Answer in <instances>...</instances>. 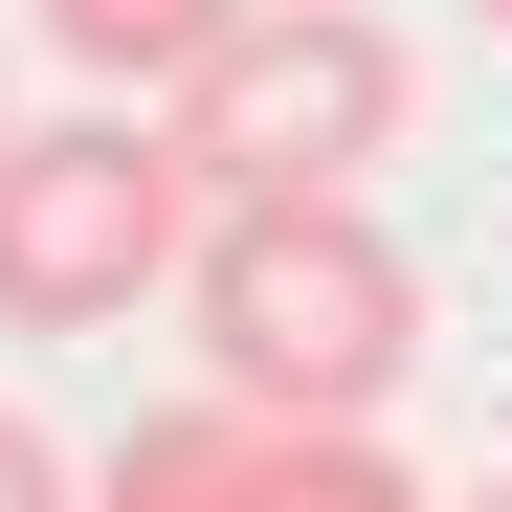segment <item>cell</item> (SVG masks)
Segmentation results:
<instances>
[{
  "label": "cell",
  "mask_w": 512,
  "mask_h": 512,
  "mask_svg": "<svg viewBox=\"0 0 512 512\" xmlns=\"http://www.w3.org/2000/svg\"><path fill=\"white\" fill-rule=\"evenodd\" d=\"M201 156H179V112H45L23 156H0V334H112V312H156L201 268Z\"/></svg>",
  "instance_id": "obj_2"
},
{
  "label": "cell",
  "mask_w": 512,
  "mask_h": 512,
  "mask_svg": "<svg viewBox=\"0 0 512 512\" xmlns=\"http://www.w3.org/2000/svg\"><path fill=\"white\" fill-rule=\"evenodd\" d=\"M446 512H512V490H446Z\"/></svg>",
  "instance_id": "obj_7"
},
{
  "label": "cell",
  "mask_w": 512,
  "mask_h": 512,
  "mask_svg": "<svg viewBox=\"0 0 512 512\" xmlns=\"http://www.w3.org/2000/svg\"><path fill=\"white\" fill-rule=\"evenodd\" d=\"M468 23H512V0H468Z\"/></svg>",
  "instance_id": "obj_8"
},
{
  "label": "cell",
  "mask_w": 512,
  "mask_h": 512,
  "mask_svg": "<svg viewBox=\"0 0 512 512\" xmlns=\"http://www.w3.org/2000/svg\"><path fill=\"white\" fill-rule=\"evenodd\" d=\"M401 23L379 0H268L201 90H179V156H201V201H357L379 156H401Z\"/></svg>",
  "instance_id": "obj_3"
},
{
  "label": "cell",
  "mask_w": 512,
  "mask_h": 512,
  "mask_svg": "<svg viewBox=\"0 0 512 512\" xmlns=\"http://www.w3.org/2000/svg\"><path fill=\"white\" fill-rule=\"evenodd\" d=\"M0 512H90V468H67V446H45L23 401H0Z\"/></svg>",
  "instance_id": "obj_6"
},
{
  "label": "cell",
  "mask_w": 512,
  "mask_h": 512,
  "mask_svg": "<svg viewBox=\"0 0 512 512\" xmlns=\"http://www.w3.org/2000/svg\"><path fill=\"white\" fill-rule=\"evenodd\" d=\"M23 23H45L67 67H90V90H112V112H179V90H201V67H223L245 23H268V0H23Z\"/></svg>",
  "instance_id": "obj_5"
},
{
  "label": "cell",
  "mask_w": 512,
  "mask_h": 512,
  "mask_svg": "<svg viewBox=\"0 0 512 512\" xmlns=\"http://www.w3.org/2000/svg\"><path fill=\"white\" fill-rule=\"evenodd\" d=\"M90 512H446L401 490L379 423H268V401H156L134 446L90 468Z\"/></svg>",
  "instance_id": "obj_4"
},
{
  "label": "cell",
  "mask_w": 512,
  "mask_h": 512,
  "mask_svg": "<svg viewBox=\"0 0 512 512\" xmlns=\"http://www.w3.org/2000/svg\"><path fill=\"white\" fill-rule=\"evenodd\" d=\"M179 334H201V401L379 423L401 357H423V268H401L379 201H223L201 268H179Z\"/></svg>",
  "instance_id": "obj_1"
},
{
  "label": "cell",
  "mask_w": 512,
  "mask_h": 512,
  "mask_svg": "<svg viewBox=\"0 0 512 512\" xmlns=\"http://www.w3.org/2000/svg\"><path fill=\"white\" fill-rule=\"evenodd\" d=\"M0 156H23V112H0Z\"/></svg>",
  "instance_id": "obj_9"
}]
</instances>
